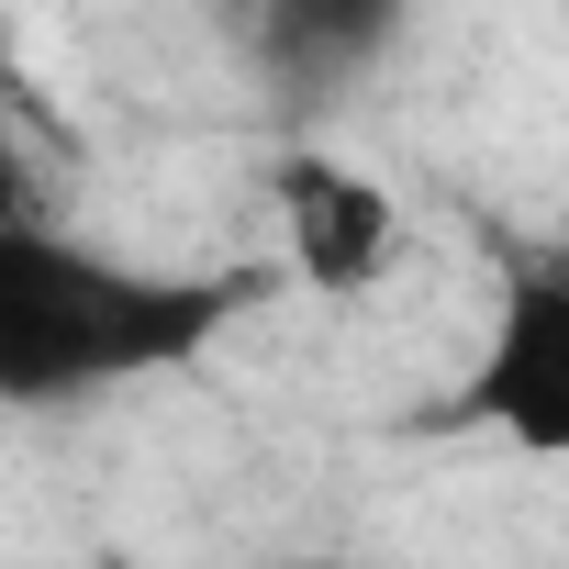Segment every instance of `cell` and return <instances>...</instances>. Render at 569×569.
<instances>
[{
    "mask_svg": "<svg viewBox=\"0 0 569 569\" xmlns=\"http://www.w3.org/2000/svg\"><path fill=\"white\" fill-rule=\"evenodd\" d=\"M223 313H234V291L112 268V257L68 246L46 212H0V402H79V391L146 380V369L190 358Z\"/></svg>",
    "mask_w": 569,
    "mask_h": 569,
    "instance_id": "1",
    "label": "cell"
},
{
    "mask_svg": "<svg viewBox=\"0 0 569 569\" xmlns=\"http://www.w3.org/2000/svg\"><path fill=\"white\" fill-rule=\"evenodd\" d=\"M268 212H279V268H291L302 291H325V302L380 291L391 257H402V201L369 168L325 157V146H302V157L268 168Z\"/></svg>",
    "mask_w": 569,
    "mask_h": 569,
    "instance_id": "2",
    "label": "cell"
},
{
    "mask_svg": "<svg viewBox=\"0 0 569 569\" xmlns=\"http://www.w3.org/2000/svg\"><path fill=\"white\" fill-rule=\"evenodd\" d=\"M458 413L491 425V436H513L525 458H558L569 447V279L558 268H513L491 358H480V380H469Z\"/></svg>",
    "mask_w": 569,
    "mask_h": 569,
    "instance_id": "3",
    "label": "cell"
}]
</instances>
